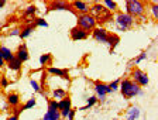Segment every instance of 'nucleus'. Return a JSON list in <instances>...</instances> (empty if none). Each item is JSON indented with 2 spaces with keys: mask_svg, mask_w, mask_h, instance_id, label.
<instances>
[{
  "mask_svg": "<svg viewBox=\"0 0 158 120\" xmlns=\"http://www.w3.org/2000/svg\"><path fill=\"white\" fill-rule=\"evenodd\" d=\"M89 14H92L95 17L96 23H98V27H103V24L109 23V21L113 20V13L109 11L102 3H92L90 4V10H89Z\"/></svg>",
  "mask_w": 158,
  "mask_h": 120,
  "instance_id": "1",
  "label": "nucleus"
},
{
  "mask_svg": "<svg viewBox=\"0 0 158 120\" xmlns=\"http://www.w3.org/2000/svg\"><path fill=\"white\" fill-rule=\"evenodd\" d=\"M147 2H140V0H126L124 13L134 17L135 20H144L147 13Z\"/></svg>",
  "mask_w": 158,
  "mask_h": 120,
  "instance_id": "2",
  "label": "nucleus"
},
{
  "mask_svg": "<svg viewBox=\"0 0 158 120\" xmlns=\"http://www.w3.org/2000/svg\"><path fill=\"white\" fill-rule=\"evenodd\" d=\"M118 90L122 96L124 97L126 100H130L135 96H140L143 95V89L138 86L135 82H133L130 78H124V79L120 81V85H118Z\"/></svg>",
  "mask_w": 158,
  "mask_h": 120,
  "instance_id": "3",
  "label": "nucleus"
},
{
  "mask_svg": "<svg viewBox=\"0 0 158 120\" xmlns=\"http://www.w3.org/2000/svg\"><path fill=\"white\" fill-rule=\"evenodd\" d=\"M135 23H137V20H135L134 17L128 16L124 11H117V13H114V24L118 31H123V33L128 31L130 28H133V27L135 26Z\"/></svg>",
  "mask_w": 158,
  "mask_h": 120,
  "instance_id": "4",
  "label": "nucleus"
},
{
  "mask_svg": "<svg viewBox=\"0 0 158 120\" xmlns=\"http://www.w3.org/2000/svg\"><path fill=\"white\" fill-rule=\"evenodd\" d=\"M76 27H79V28H82L83 31L90 34L96 27H98V23H96L95 17H93L92 14H89V13L88 14H78V16H76Z\"/></svg>",
  "mask_w": 158,
  "mask_h": 120,
  "instance_id": "5",
  "label": "nucleus"
},
{
  "mask_svg": "<svg viewBox=\"0 0 158 120\" xmlns=\"http://www.w3.org/2000/svg\"><path fill=\"white\" fill-rule=\"evenodd\" d=\"M130 79H131L133 82H135L141 89L150 84V77H148V73L145 72V71L140 69V68H135V67L131 68V71H130Z\"/></svg>",
  "mask_w": 158,
  "mask_h": 120,
  "instance_id": "6",
  "label": "nucleus"
},
{
  "mask_svg": "<svg viewBox=\"0 0 158 120\" xmlns=\"http://www.w3.org/2000/svg\"><path fill=\"white\" fill-rule=\"evenodd\" d=\"M47 103H48V109H47V113L43 116V120H62L58 110V102L54 99H48Z\"/></svg>",
  "mask_w": 158,
  "mask_h": 120,
  "instance_id": "7",
  "label": "nucleus"
},
{
  "mask_svg": "<svg viewBox=\"0 0 158 120\" xmlns=\"http://www.w3.org/2000/svg\"><path fill=\"white\" fill-rule=\"evenodd\" d=\"M95 96L98 97V102H100V103H105L106 102V96H107L109 93H112V90H110V88H109L107 84H105V82H102V81H95Z\"/></svg>",
  "mask_w": 158,
  "mask_h": 120,
  "instance_id": "8",
  "label": "nucleus"
},
{
  "mask_svg": "<svg viewBox=\"0 0 158 120\" xmlns=\"http://www.w3.org/2000/svg\"><path fill=\"white\" fill-rule=\"evenodd\" d=\"M47 10L48 11H71L72 14L78 16V14L73 11L72 7H71V3H69V2H65V0H54V2L48 3Z\"/></svg>",
  "mask_w": 158,
  "mask_h": 120,
  "instance_id": "9",
  "label": "nucleus"
},
{
  "mask_svg": "<svg viewBox=\"0 0 158 120\" xmlns=\"http://www.w3.org/2000/svg\"><path fill=\"white\" fill-rule=\"evenodd\" d=\"M92 38L99 44H106L107 43V37H109V31L106 30L105 27H96L95 30L90 33Z\"/></svg>",
  "mask_w": 158,
  "mask_h": 120,
  "instance_id": "10",
  "label": "nucleus"
},
{
  "mask_svg": "<svg viewBox=\"0 0 158 120\" xmlns=\"http://www.w3.org/2000/svg\"><path fill=\"white\" fill-rule=\"evenodd\" d=\"M71 7L73 9L76 14H88L90 10V3L88 2H82V0H75V2H69Z\"/></svg>",
  "mask_w": 158,
  "mask_h": 120,
  "instance_id": "11",
  "label": "nucleus"
},
{
  "mask_svg": "<svg viewBox=\"0 0 158 120\" xmlns=\"http://www.w3.org/2000/svg\"><path fill=\"white\" fill-rule=\"evenodd\" d=\"M89 35L90 34L83 31L82 28H79V27H72L71 30H69V37H71V40L72 41H83V40H88Z\"/></svg>",
  "mask_w": 158,
  "mask_h": 120,
  "instance_id": "12",
  "label": "nucleus"
},
{
  "mask_svg": "<svg viewBox=\"0 0 158 120\" xmlns=\"http://www.w3.org/2000/svg\"><path fill=\"white\" fill-rule=\"evenodd\" d=\"M48 75H54V77H59L62 79L69 82V69L68 68H55V67H48L45 68Z\"/></svg>",
  "mask_w": 158,
  "mask_h": 120,
  "instance_id": "13",
  "label": "nucleus"
},
{
  "mask_svg": "<svg viewBox=\"0 0 158 120\" xmlns=\"http://www.w3.org/2000/svg\"><path fill=\"white\" fill-rule=\"evenodd\" d=\"M14 57H16L21 64L27 62V61L30 60V52H28V48H27L26 44H20L19 47H17L16 52H14Z\"/></svg>",
  "mask_w": 158,
  "mask_h": 120,
  "instance_id": "14",
  "label": "nucleus"
},
{
  "mask_svg": "<svg viewBox=\"0 0 158 120\" xmlns=\"http://www.w3.org/2000/svg\"><path fill=\"white\" fill-rule=\"evenodd\" d=\"M6 103H7V106H10L11 109L19 107V106H21V97H20V95L17 93V92H9V93L6 95Z\"/></svg>",
  "mask_w": 158,
  "mask_h": 120,
  "instance_id": "15",
  "label": "nucleus"
},
{
  "mask_svg": "<svg viewBox=\"0 0 158 120\" xmlns=\"http://www.w3.org/2000/svg\"><path fill=\"white\" fill-rule=\"evenodd\" d=\"M118 43H120V37H118V34L109 33L107 43H106L109 45V52H110V54H114V50H116V47L118 45Z\"/></svg>",
  "mask_w": 158,
  "mask_h": 120,
  "instance_id": "16",
  "label": "nucleus"
},
{
  "mask_svg": "<svg viewBox=\"0 0 158 120\" xmlns=\"http://www.w3.org/2000/svg\"><path fill=\"white\" fill-rule=\"evenodd\" d=\"M35 30V26L33 24H24V26H21V31H20V38L21 40H26V38H28L31 34H33V31Z\"/></svg>",
  "mask_w": 158,
  "mask_h": 120,
  "instance_id": "17",
  "label": "nucleus"
},
{
  "mask_svg": "<svg viewBox=\"0 0 158 120\" xmlns=\"http://www.w3.org/2000/svg\"><path fill=\"white\" fill-rule=\"evenodd\" d=\"M37 13H38V7H37L35 4H30V6H27L26 9H24L23 19H26V20H28V19H35Z\"/></svg>",
  "mask_w": 158,
  "mask_h": 120,
  "instance_id": "18",
  "label": "nucleus"
},
{
  "mask_svg": "<svg viewBox=\"0 0 158 120\" xmlns=\"http://www.w3.org/2000/svg\"><path fill=\"white\" fill-rule=\"evenodd\" d=\"M140 114H141L140 109L137 106H131L128 107L127 112H126V120H137L140 117Z\"/></svg>",
  "mask_w": 158,
  "mask_h": 120,
  "instance_id": "19",
  "label": "nucleus"
},
{
  "mask_svg": "<svg viewBox=\"0 0 158 120\" xmlns=\"http://www.w3.org/2000/svg\"><path fill=\"white\" fill-rule=\"evenodd\" d=\"M72 109V100L69 97V95L64 99L58 100V110L59 112H62V110H71Z\"/></svg>",
  "mask_w": 158,
  "mask_h": 120,
  "instance_id": "20",
  "label": "nucleus"
},
{
  "mask_svg": "<svg viewBox=\"0 0 158 120\" xmlns=\"http://www.w3.org/2000/svg\"><path fill=\"white\" fill-rule=\"evenodd\" d=\"M6 68H7V69H10V71H14V72H20V71H21V68H23V64L20 62L16 57H14L13 60L9 61V62L6 64Z\"/></svg>",
  "mask_w": 158,
  "mask_h": 120,
  "instance_id": "21",
  "label": "nucleus"
},
{
  "mask_svg": "<svg viewBox=\"0 0 158 120\" xmlns=\"http://www.w3.org/2000/svg\"><path fill=\"white\" fill-rule=\"evenodd\" d=\"M52 61H54L52 54H49V52L43 54V55L40 57V65H41L43 68H48V67H51Z\"/></svg>",
  "mask_w": 158,
  "mask_h": 120,
  "instance_id": "22",
  "label": "nucleus"
},
{
  "mask_svg": "<svg viewBox=\"0 0 158 120\" xmlns=\"http://www.w3.org/2000/svg\"><path fill=\"white\" fill-rule=\"evenodd\" d=\"M66 96H68V90L64 89V88H56V89L52 90V97H51V99L58 102V100L64 99V97H66Z\"/></svg>",
  "mask_w": 158,
  "mask_h": 120,
  "instance_id": "23",
  "label": "nucleus"
},
{
  "mask_svg": "<svg viewBox=\"0 0 158 120\" xmlns=\"http://www.w3.org/2000/svg\"><path fill=\"white\" fill-rule=\"evenodd\" d=\"M0 52H2V55H3V60L6 61V64L14 58V52L10 50L9 47H4V45H2V48H0Z\"/></svg>",
  "mask_w": 158,
  "mask_h": 120,
  "instance_id": "24",
  "label": "nucleus"
},
{
  "mask_svg": "<svg viewBox=\"0 0 158 120\" xmlns=\"http://www.w3.org/2000/svg\"><path fill=\"white\" fill-rule=\"evenodd\" d=\"M102 4L109 11H112V13H117L118 11V4L116 3V2H112V0H105Z\"/></svg>",
  "mask_w": 158,
  "mask_h": 120,
  "instance_id": "25",
  "label": "nucleus"
},
{
  "mask_svg": "<svg viewBox=\"0 0 158 120\" xmlns=\"http://www.w3.org/2000/svg\"><path fill=\"white\" fill-rule=\"evenodd\" d=\"M37 105V99L35 97H31V99H28L26 102V103L24 105H21V106H20V109H21V112H24V110H30V109H33L34 106H35Z\"/></svg>",
  "mask_w": 158,
  "mask_h": 120,
  "instance_id": "26",
  "label": "nucleus"
},
{
  "mask_svg": "<svg viewBox=\"0 0 158 120\" xmlns=\"http://www.w3.org/2000/svg\"><path fill=\"white\" fill-rule=\"evenodd\" d=\"M148 6L151 7L150 9V11H151V16L154 20H157L158 19V3L157 2H151V3H148Z\"/></svg>",
  "mask_w": 158,
  "mask_h": 120,
  "instance_id": "27",
  "label": "nucleus"
},
{
  "mask_svg": "<svg viewBox=\"0 0 158 120\" xmlns=\"http://www.w3.org/2000/svg\"><path fill=\"white\" fill-rule=\"evenodd\" d=\"M34 26L35 27H48L49 24L47 23V20L45 19H44V17H35V19H34Z\"/></svg>",
  "mask_w": 158,
  "mask_h": 120,
  "instance_id": "28",
  "label": "nucleus"
},
{
  "mask_svg": "<svg viewBox=\"0 0 158 120\" xmlns=\"http://www.w3.org/2000/svg\"><path fill=\"white\" fill-rule=\"evenodd\" d=\"M147 57H148L147 51H141V52L138 54V57H137V58H134V60H133V64H134V65H138V64L141 62V61L147 60Z\"/></svg>",
  "mask_w": 158,
  "mask_h": 120,
  "instance_id": "29",
  "label": "nucleus"
},
{
  "mask_svg": "<svg viewBox=\"0 0 158 120\" xmlns=\"http://www.w3.org/2000/svg\"><path fill=\"white\" fill-rule=\"evenodd\" d=\"M10 84H11V81L7 79L6 75H2V77H0V89H7Z\"/></svg>",
  "mask_w": 158,
  "mask_h": 120,
  "instance_id": "30",
  "label": "nucleus"
},
{
  "mask_svg": "<svg viewBox=\"0 0 158 120\" xmlns=\"http://www.w3.org/2000/svg\"><path fill=\"white\" fill-rule=\"evenodd\" d=\"M120 81H122V78H118V79H114L112 81L109 85V88H110V90H112V93L113 92H116V90H118V85H120Z\"/></svg>",
  "mask_w": 158,
  "mask_h": 120,
  "instance_id": "31",
  "label": "nucleus"
},
{
  "mask_svg": "<svg viewBox=\"0 0 158 120\" xmlns=\"http://www.w3.org/2000/svg\"><path fill=\"white\" fill-rule=\"evenodd\" d=\"M30 85H31V88L34 89V92L35 93H41V89H40V84H38V81H35V79H30Z\"/></svg>",
  "mask_w": 158,
  "mask_h": 120,
  "instance_id": "32",
  "label": "nucleus"
},
{
  "mask_svg": "<svg viewBox=\"0 0 158 120\" xmlns=\"http://www.w3.org/2000/svg\"><path fill=\"white\" fill-rule=\"evenodd\" d=\"M20 31H21V27H14V28H11V30L9 31V34H7V35L17 37V35H20Z\"/></svg>",
  "mask_w": 158,
  "mask_h": 120,
  "instance_id": "33",
  "label": "nucleus"
},
{
  "mask_svg": "<svg viewBox=\"0 0 158 120\" xmlns=\"http://www.w3.org/2000/svg\"><path fill=\"white\" fill-rule=\"evenodd\" d=\"M75 114H76V109H71L68 116H66V120H73L75 119Z\"/></svg>",
  "mask_w": 158,
  "mask_h": 120,
  "instance_id": "34",
  "label": "nucleus"
},
{
  "mask_svg": "<svg viewBox=\"0 0 158 120\" xmlns=\"http://www.w3.org/2000/svg\"><path fill=\"white\" fill-rule=\"evenodd\" d=\"M4 67H6V61L3 60V55H2V52H0V69L4 68Z\"/></svg>",
  "mask_w": 158,
  "mask_h": 120,
  "instance_id": "35",
  "label": "nucleus"
},
{
  "mask_svg": "<svg viewBox=\"0 0 158 120\" xmlns=\"http://www.w3.org/2000/svg\"><path fill=\"white\" fill-rule=\"evenodd\" d=\"M6 120H19V116H14V114H10Z\"/></svg>",
  "mask_w": 158,
  "mask_h": 120,
  "instance_id": "36",
  "label": "nucleus"
},
{
  "mask_svg": "<svg viewBox=\"0 0 158 120\" xmlns=\"http://www.w3.org/2000/svg\"><path fill=\"white\" fill-rule=\"evenodd\" d=\"M6 6V0H0V9Z\"/></svg>",
  "mask_w": 158,
  "mask_h": 120,
  "instance_id": "37",
  "label": "nucleus"
},
{
  "mask_svg": "<svg viewBox=\"0 0 158 120\" xmlns=\"http://www.w3.org/2000/svg\"><path fill=\"white\" fill-rule=\"evenodd\" d=\"M2 75H3V73H2V71H0V77H2Z\"/></svg>",
  "mask_w": 158,
  "mask_h": 120,
  "instance_id": "38",
  "label": "nucleus"
},
{
  "mask_svg": "<svg viewBox=\"0 0 158 120\" xmlns=\"http://www.w3.org/2000/svg\"><path fill=\"white\" fill-rule=\"evenodd\" d=\"M0 48H2V41H0Z\"/></svg>",
  "mask_w": 158,
  "mask_h": 120,
  "instance_id": "39",
  "label": "nucleus"
},
{
  "mask_svg": "<svg viewBox=\"0 0 158 120\" xmlns=\"http://www.w3.org/2000/svg\"><path fill=\"white\" fill-rule=\"evenodd\" d=\"M114 120H123V119H114Z\"/></svg>",
  "mask_w": 158,
  "mask_h": 120,
  "instance_id": "40",
  "label": "nucleus"
}]
</instances>
